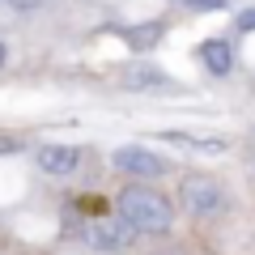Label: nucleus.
<instances>
[{
  "label": "nucleus",
  "mask_w": 255,
  "mask_h": 255,
  "mask_svg": "<svg viewBox=\"0 0 255 255\" xmlns=\"http://www.w3.org/2000/svg\"><path fill=\"white\" fill-rule=\"evenodd\" d=\"M234 26L243 30V34H251V30H255V9H243V13L234 17Z\"/></svg>",
  "instance_id": "9d476101"
},
{
  "label": "nucleus",
  "mask_w": 255,
  "mask_h": 255,
  "mask_svg": "<svg viewBox=\"0 0 255 255\" xmlns=\"http://www.w3.org/2000/svg\"><path fill=\"white\" fill-rule=\"evenodd\" d=\"M115 213L124 221H132L136 234H170V226H174L170 200L153 187H124L115 200Z\"/></svg>",
  "instance_id": "f257e3e1"
},
{
  "label": "nucleus",
  "mask_w": 255,
  "mask_h": 255,
  "mask_svg": "<svg viewBox=\"0 0 255 255\" xmlns=\"http://www.w3.org/2000/svg\"><path fill=\"white\" fill-rule=\"evenodd\" d=\"M4 4H9L13 13H34L38 4H43V0H4Z\"/></svg>",
  "instance_id": "9b49d317"
},
{
  "label": "nucleus",
  "mask_w": 255,
  "mask_h": 255,
  "mask_svg": "<svg viewBox=\"0 0 255 255\" xmlns=\"http://www.w3.org/2000/svg\"><path fill=\"white\" fill-rule=\"evenodd\" d=\"M179 204L187 217H217L221 209H226V191H221V183L213 179V174L204 170H191L179 179Z\"/></svg>",
  "instance_id": "f03ea898"
},
{
  "label": "nucleus",
  "mask_w": 255,
  "mask_h": 255,
  "mask_svg": "<svg viewBox=\"0 0 255 255\" xmlns=\"http://www.w3.org/2000/svg\"><path fill=\"white\" fill-rule=\"evenodd\" d=\"M85 238H90L94 251L124 255L128 247H132V238H136V230H132V221L119 217V213H107V217H94L90 226H85Z\"/></svg>",
  "instance_id": "7ed1b4c3"
},
{
  "label": "nucleus",
  "mask_w": 255,
  "mask_h": 255,
  "mask_svg": "<svg viewBox=\"0 0 255 255\" xmlns=\"http://www.w3.org/2000/svg\"><path fill=\"white\" fill-rule=\"evenodd\" d=\"M183 9H191V13H221V9H230L226 0H183Z\"/></svg>",
  "instance_id": "1a4fd4ad"
},
{
  "label": "nucleus",
  "mask_w": 255,
  "mask_h": 255,
  "mask_svg": "<svg viewBox=\"0 0 255 255\" xmlns=\"http://www.w3.org/2000/svg\"><path fill=\"white\" fill-rule=\"evenodd\" d=\"M128 47H136V51H149V47H157L166 38V21H136V26L124 30Z\"/></svg>",
  "instance_id": "0eeeda50"
},
{
  "label": "nucleus",
  "mask_w": 255,
  "mask_h": 255,
  "mask_svg": "<svg viewBox=\"0 0 255 255\" xmlns=\"http://www.w3.org/2000/svg\"><path fill=\"white\" fill-rule=\"evenodd\" d=\"M200 64L213 77H226L230 68H234V47H230L226 38H204L200 43Z\"/></svg>",
  "instance_id": "423d86ee"
},
{
  "label": "nucleus",
  "mask_w": 255,
  "mask_h": 255,
  "mask_svg": "<svg viewBox=\"0 0 255 255\" xmlns=\"http://www.w3.org/2000/svg\"><path fill=\"white\" fill-rule=\"evenodd\" d=\"M38 166L47 174H55V179H64V174H73L81 166V149L77 145H43L38 149Z\"/></svg>",
  "instance_id": "39448f33"
},
{
  "label": "nucleus",
  "mask_w": 255,
  "mask_h": 255,
  "mask_svg": "<svg viewBox=\"0 0 255 255\" xmlns=\"http://www.w3.org/2000/svg\"><path fill=\"white\" fill-rule=\"evenodd\" d=\"M124 85L128 90H166V73L162 68H128Z\"/></svg>",
  "instance_id": "6e6552de"
},
{
  "label": "nucleus",
  "mask_w": 255,
  "mask_h": 255,
  "mask_svg": "<svg viewBox=\"0 0 255 255\" xmlns=\"http://www.w3.org/2000/svg\"><path fill=\"white\" fill-rule=\"evenodd\" d=\"M111 162H115V170L132 174V179H157V174H166V157L149 153V149H140V145H119L115 153H111Z\"/></svg>",
  "instance_id": "20e7f679"
},
{
  "label": "nucleus",
  "mask_w": 255,
  "mask_h": 255,
  "mask_svg": "<svg viewBox=\"0 0 255 255\" xmlns=\"http://www.w3.org/2000/svg\"><path fill=\"white\" fill-rule=\"evenodd\" d=\"M4 60H9V47H4V38H0V68H4Z\"/></svg>",
  "instance_id": "f8f14e48"
}]
</instances>
